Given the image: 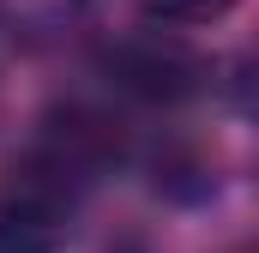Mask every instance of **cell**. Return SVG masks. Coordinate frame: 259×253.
Here are the masks:
<instances>
[{"label": "cell", "instance_id": "6da1fadb", "mask_svg": "<svg viewBox=\"0 0 259 253\" xmlns=\"http://www.w3.org/2000/svg\"><path fill=\"white\" fill-rule=\"evenodd\" d=\"M78 217V175L66 151H24L0 163V253H61Z\"/></svg>", "mask_w": 259, "mask_h": 253}, {"label": "cell", "instance_id": "7a4b0ae2", "mask_svg": "<svg viewBox=\"0 0 259 253\" xmlns=\"http://www.w3.org/2000/svg\"><path fill=\"white\" fill-rule=\"evenodd\" d=\"M109 72L127 91H139V97H187V91H199V78H205V61H199L193 49H181V43L145 36V43L109 49Z\"/></svg>", "mask_w": 259, "mask_h": 253}, {"label": "cell", "instance_id": "3957f363", "mask_svg": "<svg viewBox=\"0 0 259 253\" xmlns=\"http://www.w3.org/2000/svg\"><path fill=\"white\" fill-rule=\"evenodd\" d=\"M139 6L157 24H217L235 0H139Z\"/></svg>", "mask_w": 259, "mask_h": 253}]
</instances>
